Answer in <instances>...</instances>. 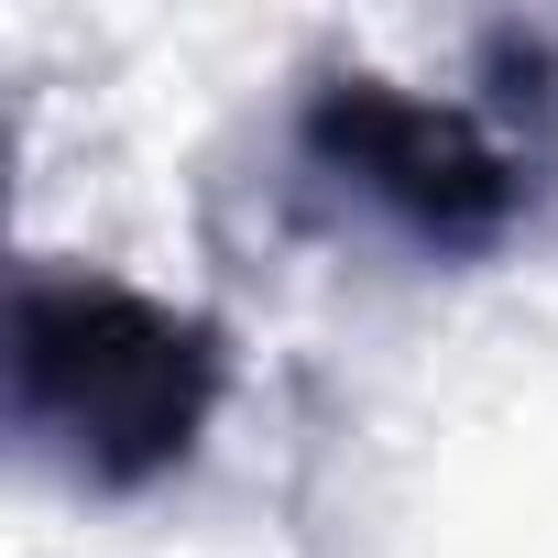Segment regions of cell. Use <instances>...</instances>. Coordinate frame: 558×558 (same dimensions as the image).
Instances as JSON below:
<instances>
[{"label":"cell","mask_w":558,"mask_h":558,"mask_svg":"<svg viewBox=\"0 0 558 558\" xmlns=\"http://www.w3.org/2000/svg\"><path fill=\"white\" fill-rule=\"evenodd\" d=\"M0 384H12V438L34 460H56L88 493H143L197 460L230 395V329L121 274L34 263L0 318Z\"/></svg>","instance_id":"obj_1"},{"label":"cell","mask_w":558,"mask_h":558,"mask_svg":"<svg viewBox=\"0 0 558 558\" xmlns=\"http://www.w3.org/2000/svg\"><path fill=\"white\" fill-rule=\"evenodd\" d=\"M296 143H307L318 175L362 186L427 252H493V241H514V219L536 197L525 143H504L460 99H416V88H395L373 66H329L296 99Z\"/></svg>","instance_id":"obj_2"}]
</instances>
